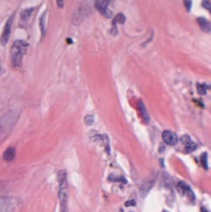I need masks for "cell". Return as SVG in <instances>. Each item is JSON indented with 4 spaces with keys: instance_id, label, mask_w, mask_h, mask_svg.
<instances>
[{
    "instance_id": "9",
    "label": "cell",
    "mask_w": 211,
    "mask_h": 212,
    "mask_svg": "<svg viewBox=\"0 0 211 212\" xmlns=\"http://www.w3.org/2000/svg\"><path fill=\"white\" fill-rule=\"evenodd\" d=\"M162 140L166 144L175 146L178 143V137L175 133H173L171 130H165L162 133Z\"/></svg>"
},
{
    "instance_id": "13",
    "label": "cell",
    "mask_w": 211,
    "mask_h": 212,
    "mask_svg": "<svg viewBox=\"0 0 211 212\" xmlns=\"http://www.w3.org/2000/svg\"><path fill=\"white\" fill-rule=\"evenodd\" d=\"M199 26L201 27V29L205 32H210L211 31V24L208 20H206L205 18H198L197 19Z\"/></svg>"
},
{
    "instance_id": "6",
    "label": "cell",
    "mask_w": 211,
    "mask_h": 212,
    "mask_svg": "<svg viewBox=\"0 0 211 212\" xmlns=\"http://www.w3.org/2000/svg\"><path fill=\"white\" fill-rule=\"evenodd\" d=\"M110 2L111 0H95L94 1V5L96 9H98L103 17H106V18H111V17H112V13H111L109 9Z\"/></svg>"
},
{
    "instance_id": "18",
    "label": "cell",
    "mask_w": 211,
    "mask_h": 212,
    "mask_svg": "<svg viewBox=\"0 0 211 212\" xmlns=\"http://www.w3.org/2000/svg\"><path fill=\"white\" fill-rule=\"evenodd\" d=\"M201 162H202V165L203 167L207 170V153H203V155L201 156Z\"/></svg>"
},
{
    "instance_id": "19",
    "label": "cell",
    "mask_w": 211,
    "mask_h": 212,
    "mask_svg": "<svg viewBox=\"0 0 211 212\" xmlns=\"http://www.w3.org/2000/svg\"><path fill=\"white\" fill-rule=\"evenodd\" d=\"M202 4H203V8H204L208 9L209 12L211 13V2L209 1V0H204Z\"/></svg>"
},
{
    "instance_id": "16",
    "label": "cell",
    "mask_w": 211,
    "mask_h": 212,
    "mask_svg": "<svg viewBox=\"0 0 211 212\" xmlns=\"http://www.w3.org/2000/svg\"><path fill=\"white\" fill-rule=\"evenodd\" d=\"M33 12V8H27L24 9L22 13H21V18L23 19V21H27L29 19V17L31 16V13Z\"/></svg>"
},
{
    "instance_id": "11",
    "label": "cell",
    "mask_w": 211,
    "mask_h": 212,
    "mask_svg": "<svg viewBox=\"0 0 211 212\" xmlns=\"http://www.w3.org/2000/svg\"><path fill=\"white\" fill-rule=\"evenodd\" d=\"M125 22V16L123 13H117L115 16V18L113 20V24H112V34L113 35H116L117 34V24H123Z\"/></svg>"
},
{
    "instance_id": "1",
    "label": "cell",
    "mask_w": 211,
    "mask_h": 212,
    "mask_svg": "<svg viewBox=\"0 0 211 212\" xmlns=\"http://www.w3.org/2000/svg\"><path fill=\"white\" fill-rule=\"evenodd\" d=\"M20 111L10 110L0 117V144L8 137L19 119Z\"/></svg>"
},
{
    "instance_id": "17",
    "label": "cell",
    "mask_w": 211,
    "mask_h": 212,
    "mask_svg": "<svg viewBox=\"0 0 211 212\" xmlns=\"http://www.w3.org/2000/svg\"><path fill=\"white\" fill-rule=\"evenodd\" d=\"M85 123L87 124V125H91L94 122V116L93 115H87L85 117Z\"/></svg>"
},
{
    "instance_id": "5",
    "label": "cell",
    "mask_w": 211,
    "mask_h": 212,
    "mask_svg": "<svg viewBox=\"0 0 211 212\" xmlns=\"http://www.w3.org/2000/svg\"><path fill=\"white\" fill-rule=\"evenodd\" d=\"M156 173H153L151 174L147 177L146 179L144 180V182L142 183V185L140 187V194L142 198L146 197L147 193L150 192V189L153 187L154 183H155V180H156Z\"/></svg>"
},
{
    "instance_id": "8",
    "label": "cell",
    "mask_w": 211,
    "mask_h": 212,
    "mask_svg": "<svg viewBox=\"0 0 211 212\" xmlns=\"http://www.w3.org/2000/svg\"><path fill=\"white\" fill-rule=\"evenodd\" d=\"M13 15L12 17H9L8 20L6 21L4 28H3L2 34H1V40H0V43H1L2 46H5L9 40L10 31H12V26H13Z\"/></svg>"
},
{
    "instance_id": "4",
    "label": "cell",
    "mask_w": 211,
    "mask_h": 212,
    "mask_svg": "<svg viewBox=\"0 0 211 212\" xmlns=\"http://www.w3.org/2000/svg\"><path fill=\"white\" fill-rule=\"evenodd\" d=\"M58 183H59V201L61 204L62 209H65L67 204L68 199V185H67V178L65 171H59L58 172Z\"/></svg>"
},
{
    "instance_id": "14",
    "label": "cell",
    "mask_w": 211,
    "mask_h": 212,
    "mask_svg": "<svg viewBox=\"0 0 211 212\" xmlns=\"http://www.w3.org/2000/svg\"><path fill=\"white\" fill-rule=\"evenodd\" d=\"M139 112H140L142 119L144 120V122H148V121H149V116H148L147 110H146V108H145L144 103H142L141 100L139 102Z\"/></svg>"
},
{
    "instance_id": "10",
    "label": "cell",
    "mask_w": 211,
    "mask_h": 212,
    "mask_svg": "<svg viewBox=\"0 0 211 212\" xmlns=\"http://www.w3.org/2000/svg\"><path fill=\"white\" fill-rule=\"evenodd\" d=\"M181 142L183 143V145L185 146V151L186 152H193L195 151L197 149V144L193 143V142L192 141V139L187 137V135H183V137L181 138Z\"/></svg>"
},
{
    "instance_id": "20",
    "label": "cell",
    "mask_w": 211,
    "mask_h": 212,
    "mask_svg": "<svg viewBox=\"0 0 211 212\" xmlns=\"http://www.w3.org/2000/svg\"><path fill=\"white\" fill-rule=\"evenodd\" d=\"M183 2H184V5L186 8V10H191L192 8V0H183Z\"/></svg>"
},
{
    "instance_id": "21",
    "label": "cell",
    "mask_w": 211,
    "mask_h": 212,
    "mask_svg": "<svg viewBox=\"0 0 211 212\" xmlns=\"http://www.w3.org/2000/svg\"><path fill=\"white\" fill-rule=\"evenodd\" d=\"M56 4L59 8H62L64 5V0H56Z\"/></svg>"
},
{
    "instance_id": "7",
    "label": "cell",
    "mask_w": 211,
    "mask_h": 212,
    "mask_svg": "<svg viewBox=\"0 0 211 212\" xmlns=\"http://www.w3.org/2000/svg\"><path fill=\"white\" fill-rule=\"evenodd\" d=\"M16 209V202L13 198H0V212H10Z\"/></svg>"
},
{
    "instance_id": "2",
    "label": "cell",
    "mask_w": 211,
    "mask_h": 212,
    "mask_svg": "<svg viewBox=\"0 0 211 212\" xmlns=\"http://www.w3.org/2000/svg\"><path fill=\"white\" fill-rule=\"evenodd\" d=\"M92 13V4L90 0H84L81 3H79L76 8L74 13H72V23L75 25H80V24L87 19Z\"/></svg>"
},
{
    "instance_id": "15",
    "label": "cell",
    "mask_w": 211,
    "mask_h": 212,
    "mask_svg": "<svg viewBox=\"0 0 211 212\" xmlns=\"http://www.w3.org/2000/svg\"><path fill=\"white\" fill-rule=\"evenodd\" d=\"M46 19H47V12L43 13V16L40 18V29L41 31V35H46Z\"/></svg>"
},
{
    "instance_id": "22",
    "label": "cell",
    "mask_w": 211,
    "mask_h": 212,
    "mask_svg": "<svg viewBox=\"0 0 211 212\" xmlns=\"http://www.w3.org/2000/svg\"><path fill=\"white\" fill-rule=\"evenodd\" d=\"M203 88L204 87L202 85H198V91H199L200 94H205L206 93V90H204Z\"/></svg>"
},
{
    "instance_id": "3",
    "label": "cell",
    "mask_w": 211,
    "mask_h": 212,
    "mask_svg": "<svg viewBox=\"0 0 211 212\" xmlns=\"http://www.w3.org/2000/svg\"><path fill=\"white\" fill-rule=\"evenodd\" d=\"M27 51V44L23 40H16L13 44L10 50V57H12L13 65L15 67H19L22 64L23 56Z\"/></svg>"
},
{
    "instance_id": "12",
    "label": "cell",
    "mask_w": 211,
    "mask_h": 212,
    "mask_svg": "<svg viewBox=\"0 0 211 212\" xmlns=\"http://www.w3.org/2000/svg\"><path fill=\"white\" fill-rule=\"evenodd\" d=\"M16 157V148L15 147H8L3 153V158L6 162H13Z\"/></svg>"
}]
</instances>
